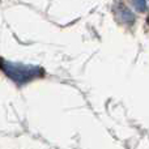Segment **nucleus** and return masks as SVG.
Masks as SVG:
<instances>
[{
  "instance_id": "2",
  "label": "nucleus",
  "mask_w": 149,
  "mask_h": 149,
  "mask_svg": "<svg viewBox=\"0 0 149 149\" xmlns=\"http://www.w3.org/2000/svg\"><path fill=\"white\" fill-rule=\"evenodd\" d=\"M115 15L118 17V20L123 24H127V25H132L135 22V16L126 5L119 4L115 7Z\"/></svg>"
},
{
  "instance_id": "1",
  "label": "nucleus",
  "mask_w": 149,
  "mask_h": 149,
  "mask_svg": "<svg viewBox=\"0 0 149 149\" xmlns=\"http://www.w3.org/2000/svg\"><path fill=\"white\" fill-rule=\"evenodd\" d=\"M0 70L3 71L12 81L17 84H25L30 80L42 77L45 74V71L41 67L30 64H21V63H12L8 60L0 58Z\"/></svg>"
},
{
  "instance_id": "3",
  "label": "nucleus",
  "mask_w": 149,
  "mask_h": 149,
  "mask_svg": "<svg viewBox=\"0 0 149 149\" xmlns=\"http://www.w3.org/2000/svg\"><path fill=\"white\" fill-rule=\"evenodd\" d=\"M132 5L140 12L148 10V0H132Z\"/></svg>"
}]
</instances>
